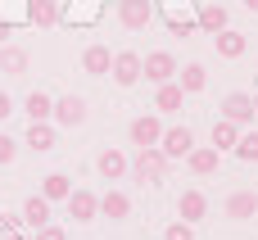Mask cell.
Returning <instances> with one entry per match:
<instances>
[{"instance_id": "6da1fadb", "label": "cell", "mask_w": 258, "mask_h": 240, "mask_svg": "<svg viewBox=\"0 0 258 240\" xmlns=\"http://www.w3.org/2000/svg\"><path fill=\"white\" fill-rule=\"evenodd\" d=\"M168 163H172V159H168L159 145H150V150H141V154L132 159V168H127V172H132L136 182H150V186H159V182L168 177Z\"/></svg>"}, {"instance_id": "7a4b0ae2", "label": "cell", "mask_w": 258, "mask_h": 240, "mask_svg": "<svg viewBox=\"0 0 258 240\" xmlns=\"http://www.w3.org/2000/svg\"><path fill=\"white\" fill-rule=\"evenodd\" d=\"M141 77H145V82H154V86H163V82H172V77H177V59H172L168 50H150V54L141 59Z\"/></svg>"}, {"instance_id": "3957f363", "label": "cell", "mask_w": 258, "mask_h": 240, "mask_svg": "<svg viewBox=\"0 0 258 240\" xmlns=\"http://www.w3.org/2000/svg\"><path fill=\"white\" fill-rule=\"evenodd\" d=\"M127 132H132V145H136V150H150V145H159V141H163V123H159L154 113L132 118V127H127Z\"/></svg>"}, {"instance_id": "277c9868", "label": "cell", "mask_w": 258, "mask_h": 240, "mask_svg": "<svg viewBox=\"0 0 258 240\" xmlns=\"http://www.w3.org/2000/svg\"><path fill=\"white\" fill-rule=\"evenodd\" d=\"M254 95L249 91H231L227 100H222V118L227 123H236V127H245V123H254Z\"/></svg>"}, {"instance_id": "5b68a950", "label": "cell", "mask_w": 258, "mask_h": 240, "mask_svg": "<svg viewBox=\"0 0 258 240\" xmlns=\"http://www.w3.org/2000/svg\"><path fill=\"white\" fill-rule=\"evenodd\" d=\"M159 150H163L168 159H186V154L195 150V132H190V127H163Z\"/></svg>"}, {"instance_id": "8992f818", "label": "cell", "mask_w": 258, "mask_h": 240, "mask_svg": "<svg viewBox=\"0 0 258 240\" xmlns=\"http://www.w3.org/2000/svg\"><path fill=\"white\" fill-rule=\"evenodd\" d=\"M150 18H154V5H150V0H122V5H118V23H122L127 32L150 27Z\"/></svg>"}, {"instance_id": "52a82bcc", "label": "cell", "mask_w": 258, "mask_h": 240, "mask_svg": "<svg viewBox=\"0 0 258 240\" xmlns=\"http://www.w3.org/2000/svg\"><path fill=\"white\" fill-rule=\"evenodd\" d=\"M109 73H113L118 86H136V82H141V54H136V50H118Z\"/></svg>"}, {"instance_id": "ba28073f", "label": "cell", "mask_w": 258, "mask_h": 240, "mask_svg": "<svg viewBox=\"0 0 258 240\" xmlns=\"http://www.w3.org/2000/svg\"><path fill=\"white\" fill-rule=\"evenodd\" d=\"M63 204H68V218L73 222H95L100 218V195H91V191H73Z\"/></svg>"}, {"instance_id": "9c48e42d", "label": "cell", "mask_w": 258, "mask_h": 240, "mask_svg": "<svg viewBox=\"0 0 258 240\" xmlns=\"http://www.w3.org/2000/svg\"><path fill=\"white\" fill-rule=\"evenodd\" d=\"M54 123H59V127H82V123H86V100H82V95L54 100Z\"/></svg>"}, {"instance_id": "30bf717a", "label": "cell", "mask_w": 258, "mask_h": 240, "mask_svg": "<svg viewBox=\"0 0 258 240\" xmlns=\"http://www.w3.org/2000/svg\"><path fill=\"white\" fill-rule=\"evenodd\" d=\"M204 213H209V195H204V191H181V200H177V218L195 227Z\"/></svg>"}, {"instance_id": "8fae6325", "label": "cell", "mask_w": 258, "mask_h": 240, "mask_svg": "<svg viewBox=\"0 0 258 240\" xmlns=\"http://www.w3.org/2000/svg\"><path fill=\"white\" fill-rule=\"evenodd\" d=\"M222 209H227V218H236V222L254 218V213H258V191H231Z\"/></svg>"}, {"instance_id": "7c38bea8", "label": "cell", "mask_w": 258, "mask_h": 240, "mask_svg": "<svg viewBox=\"0 0 258 240\" xmlns=\"http://www.w3.org/2000/svg\"><path fill=\"white\" fill-rule=\"evenodd\" d=\"M54 141H59V132H54L50 123H32V127H27V136H23V145H27V150H36V154H50V150H54Z\"/></svg>"}, {"instance_id": "4fadbf2b", "label": "cell", "mask_w": 258, "mask_h": 240, "mask_svg": "<svg viewBox=\"0 0 258 240\" xmlns=\"http://www.w3.org/2000/svg\"><path fill=\"white\" fill-rule=\"evenodd\" d=\"M127 168H132V163H127V154H122V150H104V154L95 159V172H100L104 182H118V177H127Z\"/></svg>"}, {"instance_id": "5bb4252c", "label": "cell", "mask_w": 258, "mask_h": 240, "mask_svg": "<svg viewBox=\"0 0 258 240\" xmlns=\"http://www.w3.org/2000/svg\"><path fill=\"white\" fill-rule=\"evenodd\" d=\"M218 159H222V154H218L213 145H195V150L186 154V163H190L195 177H213V172H218Z\"/></svg>"}, {"instance_id": "9a60e30c", "label": "cell", "mask_w": 258, "mask_h": 240, "mask_svg": "<svg viewBox=\"0 0 258 240\" xmlns=\"http://www.w3.org/2000/svg\"><path fill=\"white\" fill-rule=\"evenodd\" d=\"M82 68H86L91 77H104V73L113 68V54H109L104 45H86V50H82Z\"/></svg>"}, {"instance_id": "2e32d148", "label": "cell", "mask_w": 258, "mask_h": 240, "mask_svg": "<svg viewBox=\"0 0 258 240\" xmlns=\"http://www.w3.org/2000/svg\"><path fill=\"white\" fill-rule=\"evenodd\" d=\"M23 113H27L32 123H50V118H54V100H50L45 91H32V95L23 100Z\"/></svg>"}, {"instance_id": "e0dca14e", "label": "cell", "mask_w": 258, "mask_h": 240, "mask_svg": "<svg viewBox=\"0 0 258 240\" xmlns=\"http://www.w3.org/2000/svg\"><path fill=\"white\" fill-rule=\"evenodd\" d=\"M127 213H132V200H127L122 191H104V195H100V218L118 222V218H127Z\"/></svg>"}, {"instance_id": "ac0fdd59", "label": "cell", "mask_w": 258, "mask_h": 240, "mask_svg": "<svg viewBox=\"0 0 258 240\" xmlns=\"http://www.w3.org/2000/svg\"><path fill=\"white\" fill-rule=\"evenodd\" d=\"M27 23L32 27H54L59 23V5L54 0H27Z\"/></svg>"}, {"instance_id": "d6986e66", "label": "cell", "mask_w": 258, "mask_h": 240, "mask_svg": "<svg viewBox=\"0 0 258 240\" xmlns=\"http://www.w3.org/2000/svg\"><path fill=\"white\" fill-rule=\"evenodd\" d=\"M227 23H231V14H227V5H218V0H209V5L200 9V27H204V32H213V36H218V32H222Z\"/></svg>"}, {"instance_id": "ffe728a7", "label": "cell", "mask_w": 258, "mask_h": 240, "mask_svg": "<svg viewBox=\"0 0 258 240\" xmlns=\"http://www.w3.org/2000/svg\"><path fill=\"white\" fill-rule=\"evenodd\" d=\"M213 41H218V54L222 59H240L245 54V32H236V27H222Z\"/></svg>"}, {"instance_id": "44dd1931", "label": "cell", "mask_w": 258, "mask_h": 240, "mask_svg": "<svg viewBox=\"0 0 258 240\" xmlns=\"http://www.w3.org/2000/svg\"><path fill=\"white\" fill-rule=\"evenodd\" d=\"M181 100H186V91H181V86H177V77H172V82H163V86H159L154 109H159V113H177V109H181Z\"/></svg>"}, {"instance_id": "7402d4cb", "label": "cell", "mask_w": 258, "mask_h": 240, "mask_svg": "<svg viewBox=\"0 0 258 240\" xmlns=\"http://www.w3.org/2000/svg\"><path fill=\"white\" fill-rule=\"evenodd\" d=\"M204 82H209V73H204V64H186V68H177V86H181L186 95H195V91H204Z\"/></svg>"}, {"instance_id": "603a6c76", "label": "cell", "mask_w": 258, "mask_h": 240, "mask_svg": "<svg viewBox=\"0 0 258 240\" xmlns=\"http://www.w3.org/2000/svg\"><path fill=\"white\" fill-rule=\"evenodd\" d=\"M23 222H27L32 231L45 227V222H50V200H45V195H32V200L23 204Z\"/></svg>"}, {"instance_id": "cb8c5ba5", "label": "cell", "mask_w": 258, "mask_h": 240, "mask_svg": "<svg viewBox=\"0 0 258 240\" xmlns=\"http://www.w3.org/2000/svg\"><path fill=\"white\" fill-rule=\"evenodd\" d=\"M0 73L23 77V73H27V50H18V45H0Z\"/></svg>"}, {"instance_id": "d4e9b609", "label": "cell", "mask_w": 258, "mask_h": 240, "mask_svg": "<svg viewBox=\"0 0 258 240\" xmlns=\"http://www.w3.org/2000/svg\"><path fill=\"white\" fill-rule=\"evenodd\" d=\"M236 141H240V127L227 123V118H218V123H213V150H218V154H222V150H236Z\"/></svg>"}, {"instance_id": "484cf974", "label": "cell", "mask_w": 258, "mask_h": 240, "mask_svg": "<svg viewBox=\"0 0 258 240\" xmlns=\"http://www.w3.org/2000/svg\"><path fill=\"white\" fill-rule=\"evenodd\" d=\"M41 195L54 204V200H68L73 195V182L63 177V172H50V177H41Z\"/></svg>"}, {"instance_id": "4316f807", "label": "cell", "mask_w": 258, "mask_h": 240, "mask_svg": "<svg viewBox=\"0 0 258 240\" xmlns=\"http://www.w3.org/2000/svg\"><path fill=\"white\" fill-rule=\"evenodd\" d=\"M240 163H258V132H240V141H236V150H231Z\"/></svg>"}, {"instance_id": "83f0119b", "label": "cell", "mask_w": 258, "mask_h": 240, "mask_svg": "<svg viewBox=\"0 0 258 240\" xmlns=\"http://www.w3.org/2000/svg\"><path fill=\"white\" fill-rule=\"evenodd\" d=\"M163 240H195V231H190V222H168V231H163Z\"/></svg>"}, {"instance_id": "f1b7e54d", "label": "cell", "mask_w": 258, "mask_h": 240, "mask_svg": "<svg viewBox=\"0 0 258 240\" xmlns=\"http://www.w3.org/2000/svg\"><path fill=\"white\" fill-rule=\"evenodd\" d=\"M14 154H18V141L0 132V168H9V163H14Z\"/></svg>"}, {"instance_id": "f546056e", "label": "cell", "mask_w": 258, "mask_h": 240, "mask_svg": "<svg viewBox=\"0 0 258 240\" xmlns=\"http://www.w3.org/2000/svg\"><path fill=\"white\" fill-rule=\"evenodd\" d=\"M32 240H68V231L54 227V222H45V227H36V236H32Z\"/></svg>"}, {"instance_id": "4dcf8cb0", "label": "cell", "mask_w": 258, "mask_h": 240, "mask_svg": "<svg viewBox=\"0 0 258 240\" xmlns=\"http://www.w3.org/2000/svg\"><path fill=\"white\" fill-rule=\"evenodd\" d=\"M168 27H172V36H190V32H195V23H186V18H172Z\"/></svg>"}, {"instance_id": "1f68e13d", "label": "cell", "mask_w": 258, "mask_h": 240, "mask_svg": "<svg viewBox=\"0 0 258 240\" xmlns=\"http://www.w3.org/2000/svg\"><path fill=\"white\" fill-rule=\"evenodd\" d=\"M9 113H14V100H9V95H5V91H0V123H5V118H9Z\"/></svg>"}, {"instance_id": "d6a6232c", "label": "cell", "mask_w": 258, "mask_h": 240, "mask_svg": "<svg viewBox=\"0 0 258 240\" xmlns=\"http://www.w3.org/2000/svg\"><path fill=\"white\" fill-rule=\"evenodd\" d=\"M9 231H14V218H5V213H0V236H9Z\"/></svg>"}, {"instance_id": "836d02e7", "label": "cell", "mask_w": 258, "mask_h": 240, "mask_svg": "<svg viewBox=\"0 0 258 240\" xmlns=\"http://www.w3.org/2000/svg\"><path fill=\"white\" fill-rule=\"evenodd\" d=\"M9 36H14V27H9V23H5V18H0V45H5V41H9Z\"/></svg>"}, {"instance_id": "e575fe53", "label": "cell", "mask_w": 258, "mask_h": 240, "mask_svg": "<svg viewBox=\"0 0 258 240\" xmlns=\"http://www.w3.org/2000/svg\"><path fill=\"white\" fill-rule=\"evenodd\" d=\"M245 9H249V14H258V0H245Z\"/></svg>"}, {"instance_id": "d590c367", "label": "cell", "mask_w": 258, "mask_h": 240, "mask_svg": "<svg viewBox=\"0 0 258 240\" xmlns=\"http://www.w3.org/2000/svg\"><path fill=\"white\" fill-rule=\"evenodd\" d=\"M5 240H32V236H18V231H9V236H5Z\"/></svg>"}, {"instance_id": "8d00e7d4", "label": "cell", "mask_w": 258, "mask_h": 240, "mask_svg": "<svg viewBox=\"0 0 258 240\" xmlns=\"http://www.w3.org/2000/svg\"><path fill=\"white\" fill-rule=\"evenodd\" d=\"M254 109H258V91H254Z\"/></svg>"}]
</instances>
